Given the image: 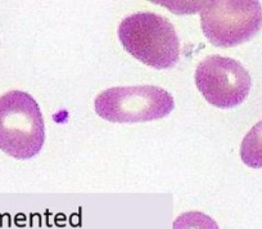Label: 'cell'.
Wrapping results in <instances>:
<instances>
[{
  "label": "cell",
  "instance_id": "5",
  "mask_svg": "<svg viewBox=\"0 0 262 229\" xmlns=\"http://www.w3.org/2000/svg\"><path fill=\"white\" fill-rule=\"evenodd\" d=\"M195 85L208 103L219 108H233L248 97L252 87L249 72L236 59L208 55L196 66Z\"/></svg>",
  "mask_w": 262,
  "mask_h": 229
},
{
  "label": "cell",
  "instance_id": "6",
  "mask_svg": "<svg viewBox=\"0 0 262 229\" xmlns=\"http://www.w3.org/2000/svg\"><path fill=\"white\" fill-rule=\"evenodd\" d=\"M241 158L249 168H262V120L257 122L242 140Z\"/></svg>",
  "mask_w": 262,
  "mask_h": 229
},
{
  "label": "cell",
  "instance_id": "1",
  "mask_svg": "<svg viewBox=\"0 0 262 229\" xmlns=\"http://www.w3.org/2000/svg\"><path fill=\"white\" fill-rule=\"evenodd\" d=\"M117 34L128 54L153 69H172L180 58L175 27L167 18L152 12H138L123 18Z\"/></svg>",
  "mask_w": 262,
  "mask_h": 229
},
{
  "label": "cell",
  "instance_id": "2",
  "mask_svg": "<svg viewBox=\"0 0 262 229\" xmlns=\"http://www.w3.org/2000/svg\"><path fill=\"white\" fill-rule=\"evenodd\" d=\"M45 140L42 113L32 95L11 90L0 97V150L17 160H29Z\"/></svg>",
  "mask_w": 262,
  "mask_h": 229
},
{
  "label": "cell",
  "instance_id": "3",
  "mask_svg": "<svg viewBox=\"0 0 262 229\" xmlns=\"http://www.w3.org/2000/svg\"><path fill=\"white\" fill-rule=\"evenodd\" d=\"M95 111L112 122H147L170 115L175 107L167 90L153 85L116 87L95 98Z\"/></svg>",
  "mask_w": 262,
  "mask_h": 229
},
{
  "label": "cell",
  "instance_id": "4",
  "mask_svg": "<svg viewBox=\"0 0 262 229\" xmlns=\"http://www.w3.org/2000/svg\"><path fill=\"white\" fill-rule=\"evenodd\" d=\"M203 34L215 47L248 41L262 27V6L257 0H213L201 12Z\"/></svg>",
  "mask_w": 262,
  "mask_h": 229
},
{
  "label": "cell",
  "instance_id": "7",
  "mask_svg": "<svg viewBox=\"0 0 262 229\" xmlns=\"http://www.w3.org/2000/svg\"><path fill=\"white\" fill-rule=\"evenodd\" d=\"M172 229H220L211 216L201 211H186L173 221Z\"/></svg>",
  "mask_w": 262,
  "mask_h": 229
}]
</instances>
